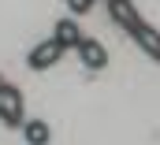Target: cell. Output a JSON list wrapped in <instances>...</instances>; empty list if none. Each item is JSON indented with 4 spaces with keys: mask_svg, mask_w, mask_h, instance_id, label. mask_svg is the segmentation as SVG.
Segmentation results:
<instances>
[{
    "mask_svg": "<svg viewBox=\"0 0 160 145\" xmlns=\"http://www.w3.org/2000/svg\"><path fill=\"white\" fill-rule=\"evenodd\" d=\"M60 56H63V48H60L56 41H41V45H34V48L26 52V67H30V71H48Z\"/></svg>",
    "mask_w": 160,
    "mask_h": 145,
    "instance_id": "6da1fadb",
    "label": "cell"
},
{
    "mask_svg": "<svg viewBox=\"0 0 160 145\" xmlns=\"http://www.w3.org/2000/svg\"><path fill=\"white\" fill-rule=\"evenodd\" d=\"M108 15H112V22L127 30V34H134L138 26H142V15L134 11V4L130 0H108Z\"/></svg>",
    "mask_w": 160,
    "mask_h": 145,
    "instance_id": "7a4b0ae2",
    "label": "cell"
},
{
    "mask_svg": "<svg viewBox=\"0 0 160 145\" xmlns=\"http://www.w3.org/2000/svg\"><path fill=\"white\" fill-rule=\"evenodd\" d=\"M78 60H82V67L101 71V67L108 63V52H104V45H101L97 37H82L78 41Z\"/></svg>",
    "mask_w": 160,
    "mask_h": 145,
    "instance_id": "3957f363",
    "label": "cell"
},
{
    "mask_svg": "<svg viewBox=\"0 0 160 145\" xmlns=\"http://www.w3.org/2000/svg\"><path fill=\"white\" fill-rule=\"evenodd\" d=\"M0 123H8L11 130L26 123V119H22V93H19L15 86H8V97H4V108H0Z\"/></svg>",
    "mask_w": 160,
    "mask_h": 145,
    "instance_id": "277c9868",
    "label": "cell"
},
{
    "mask_svg": "<svg viewBox=\"0 0 160 145\" xmlns=\"http://www.w3.org/2000/svg\"><path fill=\"white\" fill-rule=\"evenodd\" d=\"M52 41L60 45V48H78V41H82V30H78V22L67 15V19H60L56 26H52Z\"/></svg>",
    "mask_w": 160,
    "mask_h": 145,
    "instance_id": "5b68a950",
    "label": "cell"
},
{
    "mask_svg": "<svg viewBox=\"0 0 160 145\" xmlns=\"http://www.w3.org/2000/svg\"><path fill=\"white\" fill-rule=\"evenodd\" d=\"M130 37L138 41V48H142L149 60H157V63H160V30H153L149 22H142V26H138Z\"/></svg>",
    "mask_w": 160,
    "mask_h": 145,
    "instance_id": "8992f818",
    "label": "cell"
},
{
    "mask_svg": "<svg viewBox=\"0 0 160 145\" xmlns=\"http://www.w3.org/2000/svg\"><path fill=\"white\" fill-rule=\"evenodd\" d=\"M22 138H26V145H48L52 142V130H48L45 119H26L22 123Z\"/></svg>",
    "mask_w": 160,
    "mask_h": 145,
    "instance_id": "52a82bcc",
    "label": "cell"
},
{
    "mask_svg": "<svg viewBox=\"0 0 160 145\" xmlns=\"http://www.w3.org/2000/svg\"><path fill=\"white\" fill-rule=\"evenodd\" d=\"M93 4H97V0H67V8H71L75 15H82V11H89Z\"/></svg>",
    "mask_w": 160,
    "mask_h": 145,
    "instance_id": "ba28073f",
    "label": "cell"
},
{
    "mask_svg": "<svg viewBox=\"0 0 160 145\" xmlns=\"http://www.w3.org/2000/svg\"><path fill=\"white\" fill-rule=\"evenodd\" d=\"M8 86H11V82H4V74H0V108H4V97H8Z\"/></svg>",
    "mask_w": 160,
    "mask_h": 145,
    "instance_id": "9c48e42d",
    "label": "cell"
}]
</instances>
